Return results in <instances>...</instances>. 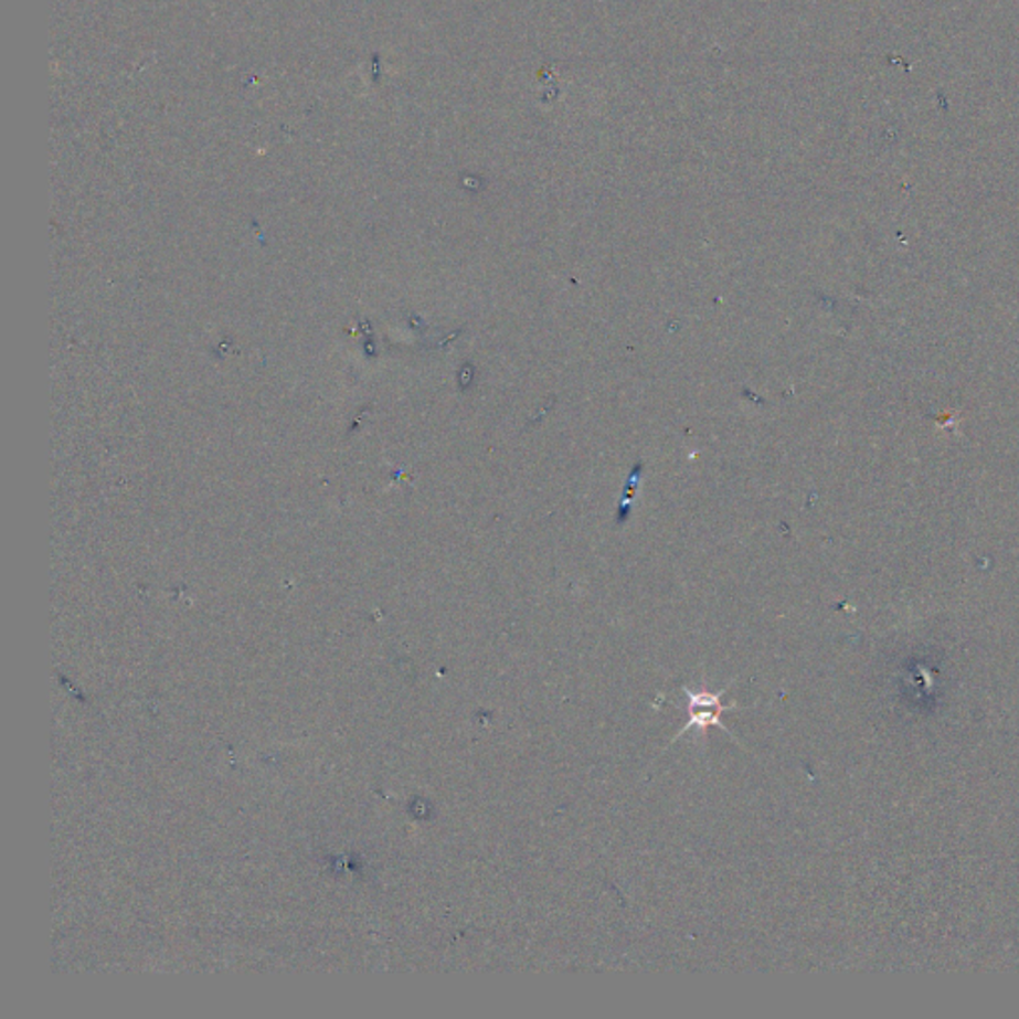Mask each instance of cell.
Returning a JSON list of instances; mask_svg holds the SVG:
<instances>
[{"instance_id":"cell-1","label":"cell","mask_w":1019,"mask_h":1019,"mask_svg":"<svg viewBox=\"0 0 1019 1019\" xmlns=\"http://www.w3.org/2000/svg\"><path fill=\"white\" fill-rule=\"evenodd\" d=\"M683 691H686L687 696V717H689V721H687V725L677 733L673 741L683 737L691 729H697V731H701V735H705L703 731H707L709 726H719V729L725 731L726 735L733 737L731 729L723 723V715L729 713V711H733V709H737L735 703H733V705H725V703H723V697H725L726 691H729V687L721 689V691H717V693H711V691H691L689 687H686Z\"/></svg>"}]
</instances>
